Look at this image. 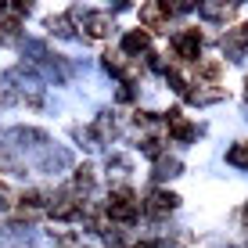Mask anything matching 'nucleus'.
I'll return each instance as SVG.
<instances>
[{
	"instance_id": "f257e3e1",
	"label": "nucleus",
	"mask_w": 248,
	"mask_h": 248,
	"mask_svg": "<svg viewBox=\"0 0 248 248\" xmlns=\"http://www.w3.org/2000/svg\"><path fill=\"white\" fill-rule=\"evenodd\" d=\"M137 212H140V205H137V198L130 191H112L108 194V216L119 219V223H133Z\"/></svg>"
},
{
	"instance_id": "f03ea898",
	"label": "nucleus",
	"mask_w": 248,
	"mask_h": 248,
	"mask_svg": "<svg viewBox=\"0 0 248 248\" xmlns=\"http://www.w3.org/2000/svg\"><path fill=\"white\" fill-rule=\"evenodd\" d=\"M173 50H176V58H184V62H194L198 50H202V32L187 29V32H180V36H173Z\"/></svg>"
},
{
	"instance_id": "7ed1b4c3",
	"label": "nucleus",
	"mask_w": 248,
	"mask_h": 248,
	"mask_svg": "<svg viewBox=\"0 0 248 248\" xmlns=\"http://www.w3.org/2000/svg\"><path fill=\"white\" fill-rule=\"evenodd\" d=\"M166 123H169V133H173L176 140H184V144H187V140H194V133H198L191 123H187V119H180V112H169V115H166Z\"/></svg>"
},
{
	"instance_id": "20e7f679",
	"label": "nucleus",
	"mask_w": 248,
	"mask_h": 248,
	"mask_svg": "<svg viewBox=\"0 0 248 248\" xmlns=\"http://www.w3.org/2000/svg\"><path fill=\"white\" fill-rule=\"evenodd\" d=\"M83 25H87L90 36H105L112 29V18L108 15H97V11H83Z\"/></svg>"
},
{
	"instance_id": "39448f33",
	"label": "nucleus",
	"mask_w": 248,
	"mask_h": 248,
	"mask_svg": "<svg viewBox=\"0 0 248 248\" xmlns=\"http://www.w3.org/2000/svg\"><path fill=\"white\" fill-rule=\"evenodd\" d=\"M176 202H180L176 194H169V191H155V194H151V205H148V209L155 212V216H162V212H173V209H176Z\"/></svg>"
},
{
	"instance_id": "423d86ee",
	"label": "nucleus",
	"mask_w": 248,
	"mask_h": 248,
	"mask_svg": "<svg viewBox=\"0 0 248 248\" xmlns=\"http://www.w3.org/2000/svg\"><path fill=\"white\" fill-rule=\"evenodd\" d=\"M123 50H126V54H140V50H148V32H140V29L126 32V36H123Z\"/></svg>"
},
{
	"instance_id": "0eeeda50",
	"label": "nucleus",
	"mask_w": 248,
	"mask_h": 248,
	"mask_svg": "<svg viewBox=\"0 0 248 248\" xmlns=\"http://www.w3.org/2000/svg\"><path fill=\"white\" fill-rule=\"evenodd\" d=\"M180 173V162L176 158H158L155 162V180H169V176Z\"/></svg>"
},
{
	"instance_id": "6e6552de",
	"label": "nucleus",
	"mask_w": 248,
	"mask_h": 248,
	"mask_svg": "<svg viewBox=\"0 0 248 248\" xmlns=\"http://www.w3.org/2000/svg\"><path fill=\"white\" fill-rule=\"evenodd\" d=\"M227 162L237 169H248V144H234V148L227 151Z\"/></svg>"
},
{
	"instance_id": "1a4fd4ad",
	"label": "nucleus",
	"mask_w": 248,
	"mask_h": 248,
	"mask_svg": "<svg viewBox=\"0 0 248 248\" xmlns=\"http://www.w3.org/2000/svg\"><path fill=\"white\" fill-rule=\"evenodd\" d=\"M18 36V22H0V44H11Z\"/></svg>"
},
{
	"instance_id": "9d476101",
	"label": "nucleus",
	"mask_w": 248,
	"mask_h": 248,
	"mask_svg": "<svg viewBox=\"0 0 248 248\" xmlns=\"http://www.w3.org/2000/svg\"><path fill=\"white\" fill-rule=\"evenodd\" d=\"M90 184H93V176H90V166L76 169V187H79V191H90Z\"/></svg>"
},
{
	"instance_id": "9b49d317",
	"label": "nucleus",
	"mask_w": 248,
	"mask_h": 248,
	"mask_svg": "<svg viewBox=\"0 0 248 248\" xmlns=\"http://www.w3.org/2000/svg\"><path fill=\"white\" fill-rule=\"evenodd\" d=\"M50 32H58V36H72V22H68V18H50Z\"/></svg>"
},
{
	"instance_id": "f8f14e48",
	"label": "nucleus",
	"mask_w": 248,
	"mask_h": 248,
	"mask_svg": "<svg viewBox=\"0 0 248 248\" xmlns=\"http://www.w3.org/2000/svg\"><path fill=\"white\" fill-rule=\"evenodd\" d=\"M137 248H151V245H137Z\"/></svg>"
},
{
	"instance_id": "ddd939ff",
	"label": "nucleus",
	"mask_w": 248,
	"mask_h": 248,
	"mask_svg": "<svg viewBox=\"0 0 248 248\" xmlns=\"http://www.w3.org/2000/svg\"><path fill=\"white\" fill-rule=\"evenodd\" d=\"M245 93H248V90H245Z\"/></svg>"
}]
</instances>
